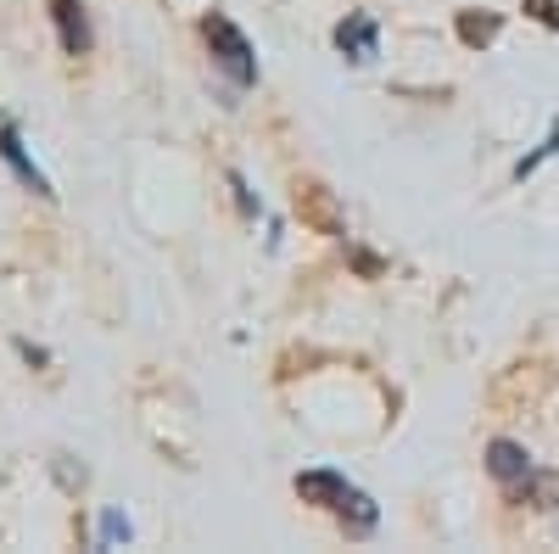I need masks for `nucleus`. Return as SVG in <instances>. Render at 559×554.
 <instances>
[{
    "instance_id": "obj_1",
    "label": "nucleus",
    "mask_w": 559,
    "mask_h": 554,
    "mask_svg": "<svg viewBox=\"0 0 559 554\" xmlns=\"http://www.w3.org/2000/svg\"><path fill=\"white\" fill-rule=\"evenodd\" d=\"M297 493H302L308 504H319V510H331L336 521H347L353 532H369V527L381 521L376 498H369L364 487H353L342 471H302V476H297Z\"/></svg>"
},
{
    "instance_id": "obj_2",
    "label": "nucleus",
    "mask_w": 559,
    "mask_h": 554,
    "mask_svg": "<svg viewBox=\"0 0 559 554\" xmlns=\"http://www.w3.org/2000/svg\"><path fill=\"white\" fill-rule=\"evenodd\" d=\"M202 34H207V45H213V68L236 84V90H252V84H258V51H252V39L229 23L224 12H213V17L202 23Z\"/></svg>"
},
{
    "instance_id": "obj_3",
    "label": "nucleus",
    "mask_w": 559,
    "mask_h": 554,
    "mask_svg": "<svg viewBox=\"0 0 559 554\" xmlns=\"http://www.w3.org/2000/svg\"><path fill=\"white\" fill-rule=\"evenodd\" d=\"M487 471H492L503 487H526V482H532V453H526L521 443L498 437V443L487 448Z\"/></svg>"
},
{
    "instance_id": "obj_4",
    "label": "nucleus",
    "mask_w": 559,
    "mask_h": 554,
    "mask_svg": "<svg viewBox=\"0 0 559 554\" xmlns=\"http://www.w3.org/2000/svg\"><path fill=\"white\" fill-rule=\"evenodd\" d=\"M0 157H7V163L17 168V179L28 185V191H39V197H57V191H51V179H45V174L34 168V157L23 152V141H17V123H12V118H0Z\"/></svg>"
},
{
    "instance_id": "obj_5",
    "label": "nucleus",
    "mask_w": 559,
    "mask_h": 554,
    "mask_svg": "<svg viewBox=\"0 0 559 554\" xmlns=\"http://www.w3.org/2000/svg\"><path fill=\"white\" fill-rule=\"evenodd\" d=\"M51 17H57V39L68 57L90 51V17H84V0H51Z\"/></svg>"
},
{
    "instance_id": "obj_6",
    "label": "nucleus",
    "mask_w": 559,
    "mask_h": 554,
    "mask_svg": "<svg viewBox=\"0 0 559 554\" xmlns=\"http://www.w3.org/2000/svg\"><path fill=\"white\" fill-rule=\"evenodd\" d=\"M376 39H381V28H376V17H369V12H353L347 23H336V51L353 57V62L376 57Z\"/></svg>"
},
{
    "instance_id": "obj_7",
    "label": "nucleus",
    "mask_w": 559,
    "mask_h": 554,
    "mask_svg": "<svg viewBox=\"0 0 559 554\" xmlns=\"http://www.w3.org/2000/svg\"><path fill=\"white\" fill-rule=\"evenodd\" d=\"M459 34L471 39V45H487V39L498 34V17H492V12H487V17H476V12H464V17H459Z\"/></svg>"
},
{
    "instance_id": "obj_8",
    "label": "nucleus",
    "mask_w": 559,
    "mask_h": 554,
    "mask_svg": "<svg viewBox=\"0 0 559 554\" xmlns=\"http://www.w3.org/2000/svg\"><path fill=\"white\" fill-rule=\"evenodd\" d=\"M554 152H559V118H554V129H548V141H543V146H537L532 157H521V163H515V179L537 174V163H543V157H554Z\"/></svg>"
},
{
    "instance_id": "obj_9",
    "label": "nucleus",
    "mask_w": 559,
    "mask_h": 554,
    "mask_svg": "<svg viewBox=\"0 0 559 554\" xmlns=\"http://www.w3.org/2000/svg\"><path fill=\"white\" fill-rule=\"evenodd\" d=\"M118 538L129 543V538H134V527H129L118 510H107V516H102V543H118Z\"/></svg>"
},
{
    "instance_id": "obj_10",
    "label": "nucleus",
    "mask_w": 559,
    "mask_h": 554,
    "mask_svg": "<svg viewBox=\"0 0 559 554\" xmlns=\"http://www.w3.org/2000/svg\"><path fill=\"white\" fill-rule=\"evenodd\" d=\"M526 12H532V17H543L548 28H559V0H526Z\"/></svg>"
}]
</instances>
